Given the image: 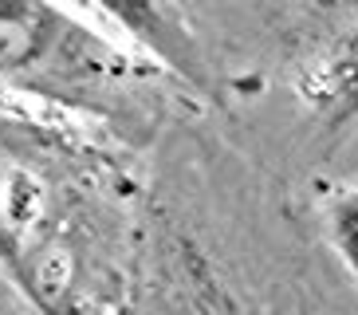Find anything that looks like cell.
I'll list each match as a JSON object with an SVG mask.
<instances>
[{
	"label": "cell",
	"instance_id": "obj_1",
	"mask_svg": "<svg viewBox=\"0 0 358 315\" xmlns=\"http://www.w3.org/2000/svg\"><path fill=\"white\" fill-rule=\"evenodd\" d=\"M162 75L59 0H0V91L146 138L162 115Z\"/></svg>",
	"mask_w": 358,
	"mask_h": 315
},
{
	"label": "cell",
	"instance_id": "obj_2",
	"mask_svg": "<svg viewBox=\"0 0 358 315\" xmlns=\"http://www.w3.org/2000/svg\"><path fill=\"white\" fill-rule=\"evenodd\" d=\"M91 8H99L106 20H115L122 36L146 48L150 63H158L162 71L178 75L189 87H209V63L185 24L162 4V0H83Z\"/></svg>",
	"mask_w": 358,
	"mask_h": 315
},
{
	"label": "cell",
	"instance_id": "obj_3",
	"mask_svg": "<svg viewBox=\"0 0 358 315\" xmlns=\"http://www.w3.org/2000/svg\"><path fill=\"white\" fill-rule=\"evenodd\" d=\"M331 237H335L343 260L358 276V189H350L347 197L335 201V209H331Z\"/></svg>",
	"mask_w": 358,
	"mask_h": 315
}]
</instances>
